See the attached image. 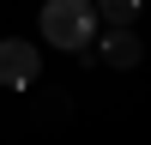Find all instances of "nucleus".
Here are the masks:
<instances>
[{
  "label": "nucleus",
  "instance_id": "nucleus-2",
  "mask_svg": "<svg viewBox=\"0 0 151 145\" xmlns=\"http://www.w3.org/2000/svg\"><path fill=\"white\" fill-rule=\"evenodd\" d=\"M0 85H6V91L42 85V55H36V42H18V36L0 42Z\"/></svg>",
  "mask_w": 151,
  "mask_h": 145
},
{
  "label": "nucleus",
  "instance_id": "nucleus-3",
  "mask_svg": "<svg viewBox=\"0 0 151 145\" xmlns=\"http://www.w3.org/2000/svg\"><path fill=\"white\" fill-rule=\"evenodd\" d=\"M97 55H103L115 72H127V67H139V60H145V42L133 36V24H109L103 42H97Z\"/></svg>",
  "mask_w": 151,
  "mask_h": 145
},
{
  "label": "nucleus",
  "instance_id": "nucleus-1",
  "mask_svg": "<svg viewBox=\"0 0 151 145\" xmlns=\"http://www.w3.org/2000/svg\"><path fill=\"white\" fill-rule=\"evenodd\" d=\"M97 36V6L91 0H48L42 6V42L60 55H85V42Z\"/></svg>",
  "mask_w": 151,
  "mask_h": 145
},
{
  "label": "nucleus",
  "instance_id": "nucleus-4",
  "mask_svg": "<svg viewBox=\"0 0 151 145\" xmlns=\"http://www.w3.org/2000/svg\"><path fill=\"white\" fill-rule=\"evenodd\" d=\"M91 6H97V18H109V24H133L145 0H91Z\"/></svg>",
  "mask_w": 151,
  "mask_h": 145
}]
</instances>
